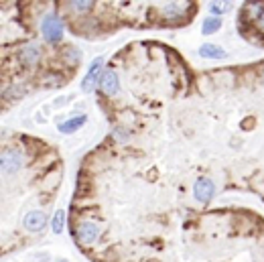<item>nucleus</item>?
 Returning a JSON list of instances; mask_svg holds the SVG:
<instances>
[{
    "label": "nucleus",
    "instance_id": "nucleus-11",
    "mask_svg": "<svg viewBox=\"0 0 264 262\" xmlns=\"http://www.w3.org/2000/svg\"><path fill=\"white\" fill-rule=\"evenodd\" d=\"M183 12H185V6L183 4H177V2H167V4L161 6V14L167 20H177V18H181Z\"/></svg>",
    "mask_w": 264,
    "mask_h": 262
},
{
    "label": "nucleus",
    "instance_id": "nucleus-8",
    "mask_svg": "<svg viewBox=\"0 0 264 262\" xmlns=\"http://www.w3.org/2000/svg\"><path fill=\"white\" fill-rule=\"evenodd\" d=\"M0 163H2V171L6 175H14L22 167V155L16 149H8V151L2 153V159H0Z\"/></svg>",
    "mask_w": 264,
    "mask_h": 262
},
{
    "label": "nucleus",
    "instance_id": "nucleus-13",
    "mask_svg": "<svg viewBox=\"0 0 264 262\" xmlns=\"http://www.w3.org/2000/svg\"><path fill=\"white\" fill-rule=\"evenodd\" d=\"M67 6L77 14H85L96 6V2H92V0H71V2H67Z\"/></svg>",
    "mask_w": 264,
    "mask_h": 262
},
{
    "label": "nucleus",
    "instance_id": "nucleus-5",
    "mask_svg": "<svg viewBox=\"0 0 264 262\" xmlns=\"http://www.w3.org/2000/svg\"><path fill=\"white\" fill-rule=\"evenodd\" d=\"M100 90L108 96V98H114L116 94L120 92V77L114 69H104L102 73V79H100Z\"/></svg>",
    "mask_w": 264,
    "mask_h": 262
},
{
    "label": "nucleus",
    "instance_id": "nucleus-16",
    "mask_svg": "<svg viewBox=\"0 0 264 262\" xmlns=\"http://www.w3.org/2000/svg\"><path fill=\"white\" fill-rule=\"evenodd\" d=\"M230 2H210V12L214 14V16H222V14H226L228 10H230Z\"/></svg>",
    "mask_w": 264,
    "mask_h": 262
},
{
    "label": "nucleus",
    "instance_id": "nucleus-7",
    "mask_svg": "<svg viewBox=\"0 0 264 262\" xmlns=\"http://www.w3.org/2000/svg\"><path fill=\"white\" fill-rule=\"evenodd\" d=\"M22 226L26 232H43L47 226V214L41 210H33L22 218Z\"/></svg>",
    "mask_w": 264,
    "mask_h": 262
},
{
    "label": "nucleus",
    "instance_id": "nucleus-18",
    "mask_svg": "<svg viewBox=\"0 0 264 262\" xmlns=\"http://www.w3.org/2000/svg\"><path fill=\"white\" fill-rule=\"evenodd\" d=\"M59 262H67V260H59Z\"/></svg>",
    "mask_w": 264,
    "mask_h": 262
},
{
    "label": "nucleus",
    "instance_id": "nucleus-10",
    "mask_svg": "<svg viewBox=\"0 0 264 262\" xmlns=\"http://www.w3.org/2000/svg\"><path fill=\"white\" fill-rule=\"evenodd\" d=\"M197 53L203 57V59H224V57H226L224 47H220L216 43H203Z\"/></svg>",
    "mask_w": 264,
    "mask_h": 262
},
{
    "label": "nucleus",
    "instance_id": "nucleus-9",
    "mask_svg": "<svg viewBox=\"0 0 264 262\" xmlns=\"http://www.w3.org/2000/svg\"><path fill=\"white\" fill-rule=\"evenodd\" d=\"M85 122H87V116H85V114H79V116H73V118L63 120L59 126H57V130L63 132V134H73V132H77Z\"/></svg>",
    "mask_w": 264,
    "mask_h": 262
},
{
    "label": "nucleus",
    "instance_id": "nucleus-6",
    "mask_svg": "<svg viewBox=\"0 0 264 262\" xmlns=\"http://www.w3.org/2000/svg\"><path fill=\"white\" fill-rule=\"evenodd\" d=\"M214 193H216V185H214V181H212L210 177H199V179L195 181V185H193V195H195L197 201L208 203V201L214 197Z\"/></svg>",
    "mask_w": 264,
    "mask_h": 262
},
{
    "label": "nucleus",
    "instance_id": "nucleus-3",
    "mask_svg": "<svg viewBox=\"0 0 264 262\" xmlns=\"http://www.w3.org/2000/svg\"><path fill=\"white\" fill-rule=\"evenodd\" d=\"M18 63L24 67V69H31V67H35L37 63H39V59H41V51H39V47L37 45H33V43H24L20 49H18Z\"/></svg>",
    "mask_w": 264,
    "mask_h": 262
},
{
    "label": "nucleus",
    "instance_id": "nucleus-2",
    "mask_svg": "<svg viewBox=\"0 0 264 262\" xmlns=\"http://www.w3.org/2000/svg\"><path fill=\"white\" fill-rule=\"evenodd\" d=\"M104 57H96V59L90 63V67H87L83 79H81V90L83 92H90L96 87V83H100L102 79V73H104Z\"/></svg>",
    "mask_w": 264,
    "mask_h": 262
},
{
    "label": "nucleus",
    "instance_id": "nucleus-15",
    "mask_svg": "<svg viewBox=\"0 0 264 262\" xmlns=\"http://www.w3.org/2000/svg\"><path fill=\"white\" fill-rule=\"evenodd\" d=\"M63 59H65L69 65H77V63H81V51L75 49V47H67V49L63 51Z\"/></svg>",
    "mask_w": 264,
    "mask_h": 262
},
{
    "label": "nucleus",
    "instance_id": "nucleus-4",
    "mask_svg": "<svg viewBox=\"0 0 264 262\" xmlns=\"http://www.w3.org/2000/svg\"><path fill=\"white\" fill-rule=\"evenodd\" d=\"M100 232L102 230H100L98 224H94V222H81L77 226V240L81 244H85V246H92V244H96L100 240Z\"/></svg>",
    "mask_w": 264,
    "mask_h": 262
},
{
    "label": "nucleus",
    "instance_id": "nucleus-17",
    "mask_svg": "<svg viewBox=\"0 0 264 262\" xmlns=\"http://www.w3.org/2000/svg\"><path fill=\"white\" fill-rule=\"evenodd\" d=\"M258 26H260V31H264V14L258 18Z\"/></svg>",
    "mask_w": 264,
    "mask_h": 262
},
{
    "label": "nucleus",
    "instance_id": "nucleus-14",
    "mask_svg": "<svg viewBox=\"0 0 264 262\" xmlns=\"http://www.w3.org/2000/svg\"><path fill=\"white\" fill-rule=\"evenodd\" d=\"M51 228H53V234H63V228H65V212L63 210H57L55 212Z\"/></svg>",
    "mask_w": 264,
    "mask_h": 262
},
{
    "label": "nucleus",
    "instance_id": "nucleus-12",
    "mask_svg": "<svg viewBox=\"0 0 264 262\" xmlns=\"http://www.w3.org/2000/svg\"><path fill=\"white\" fill-rule=\"evenodd\" d=\"M222 28V18L220 16H208L201 24V33L203 35H214Z\"/></svg>",
    "mask_w": 264,
    "mask_h": 262
},
{
    "label": "nucleus",
    "instance_id": "nucleus-1",
    "mask_svg": "<svg viewBox=\"0 0 264 262\" xmlns=\"http://www.w3.org/2000/svg\"><path fill=\"white\" fill-rule=\"evenodd\" d=\"M65 33V22L55 12H47L41 18V35L45 37L47 43H59Z\"/></svg>",
    "mask_w": 264,
    "mask_h": 262
}]
</instances>
